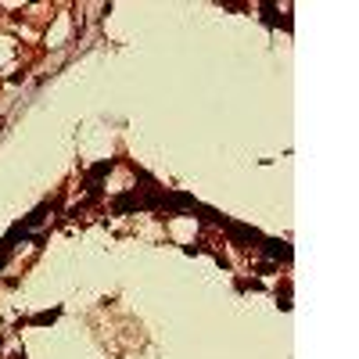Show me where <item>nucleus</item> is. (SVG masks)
Masks as SVG:
<instances>
[{
    "mask_svg": "<svg viewBox=\"0 0 359 359\" xmlns=\"http://www.w3.org/2000/svg\"><path fill=\"white\" fill-rule=\"evenodd\" d=\"M230 234H234L237 241H255V237H259V234H255V230H248V226H234V230H230Z\"/></svg>",
    "mask_w": 359,
    "mask_h": 359,
    "instance_id": "1",
    "label": "nucleus"
},
{
    "mask_svg": "<svg viewBox=\"0 0 359 359\" xmlns=\"http://www.w3.org/2000/svg\"><path fill=\"white\" fill-rule=\"evenodd\" d=\"M270 255H277V259H291V248H284L280 241H270Z\"/></svg>",
    "mask_w": 359,
    "mask_h": 359,
    "instance_id": "2",
    "label": "nucleus"
}]
</instances>
